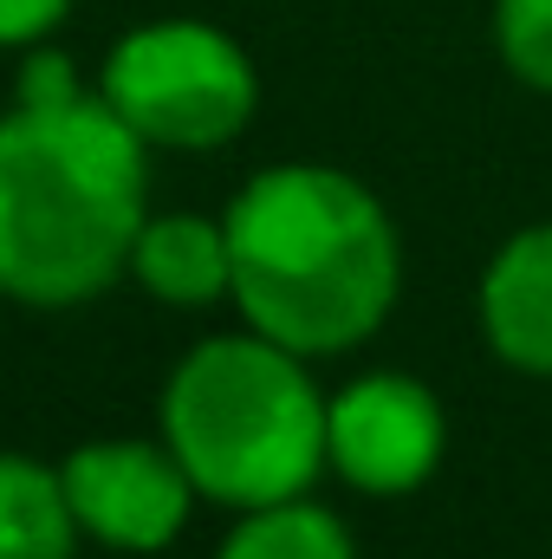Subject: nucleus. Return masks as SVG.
<instances>
[{"label": "nucleus", "instance_id": "1", "mask_svg": "<svg viewBox=\"0 0 552 559\" xmlns=\"http://www.w3.org/2000/svg\"><path fill=\"white\" fill-rule=\"evenodd\" d=\"M149 222V143L72 92L0 111V293L39 312L85 306L131 274Z\"/></svg>", "mask_w": 552, "mask_h": 559}, {"label": "nucleus", "instance_id": "2", "mask_svg": "<svg viewBox=\"0 0 552 559\" xmlns=\"http://www.w3.org/2000/svg\"><path fill=\"white\" fill-rule=\"evenodd\" d=\"M228 299L299 358L364 345L404 286V241L377 189L332 163H274L228 202Z\"/></svg>", "mask_w": 552, "mask_h": 559}, {"label": "nucleus", "instance_id": "3", "mask_svg": "<svg viewBox=\"0 0 552 559\" xmlns=\"http://www.w3.org/2000/svg\"><path fill=\"white\" fill-rule=\"evenodd\" d=\"M325 404L305 358L267 332L202 338L163 384V442L189 468L202 501L235 514L305 495L325 462Z\"/></svg>", "mask_w": 552, "mask_h": 559}, {"label": "nucleus", "instance_id": "4", "mask_svg": "<svg viewBox=\"0 0 552 559\" xmlns=\"http://www.w3.org/2000/svg\"><path fill=\"white\" fill-rule=\"evenodd\" d=\"M105 105L149 150H221L261 105L254 59L208 20H149L105 52Z\"/></svg>", "mask_w": 552, "mask_h": 559}, {"label": "nucleus", "instance_id": "5", "mask_svg": "<svg viewBox=\"0 0 552 559\" xmlns=\"http://www.w3.org/2000/svg\"><path fill=\"white\" fill-rule=\"evenodd\" d=\"M59 481L79 534H92L111 554H163L195 508V481L176 462V449L143 436H105L72 449L59 462Z\"/></svg>", "mask_w": 552, "mask_h": 559}, {"label": "nucleus", "instance_id": "6", "mask_svg": "<svg viewBox=\"0 0 552 559\" xmlns=\"http://www.w3.org/2000/svg\"><path fill=\"white\" fill-rule=\"evenodd\" d=\"M448 423L410 371H371L325 404V462L358 495H410L435 475Z\"/></svg>", "mask_w": 552, "mask_h": 559}, {"label": "nucleus", "instance_id": "7", "mask_svg": "<svg viewBox=\"0 0 552 559\" xmlns=\"http://www.w3.org/2000/svg\"><path fill=\"white\" fill-rule=\"evenodd\" d=\"M481 338L514 371L552 378V222L520 228L481 274Z\"/></svg>", "mask_w": 552, "mask_h": 559}, {"label": "nucleus", "instance_id": "8", "mask_svg": "<svg viewBox=\"0 0 552 559\" xmlns=\"http://www.w3.org/2000/svg\"><path fill=\"white\" fill-rule=\"evenodd\" d=\"M131 274L163 306H215L235 286L228 261V222L208 215H149L131 254Z\"/></svg>", "mask_w": 552, "mask_h": 559}, {"label": "nucleus", "instance_id": "9", "mask_svg": "<svg viewBox=\"0 0 552 559\" xmlns=\"http://www.w3.org/2000/svg\"><path fill=\"white\" fill-rule=\"evenodd\" d=\"M79 521L59 468L0 449V559H72Z\"/></svg>", "mask_w": 552, "mask_h": 559}, {"label": "nucleus", "instance_id": "10", "mask_svg": "<svg viewBox=\"0 0 552 559\" xmlns=\"http://www.w3.org/2000/svg\"><path fill=\"white\" fill-rule=\"evenodd\" d=\"M215 559H358V547L332 508H319L312 495H292V501L248 508L241 527L215 547Z\"/></svg>", "mask_w": 552, "mask_h": 559}, {"label": "nucleus", "instance_id": "11", "mask_svg": "<svg viewBox=\"0 0 552 559\" xmlns=\"http://www.w3.org/2000/svg\"><path fill=\"white\" fill-rule=\"evenodd\" d=\"M494 46L520 85L552 92V0H494Z\"/></svg>", "mask_w": 552, "mask_h": 559}, {"label": "nucleus", "instance_id": "12", "mask_svg": "<svg viewBox=\"0 0 552 559\" xmlns=\"http://www.w3.org/2000/svg\"><path fill=\"white\" fill-rule=\"evenodd\" d=\"M72 92H79L72 59L26 46V66H20V79H13V98H20V105H52V98H72Z\"/></svg>", "mask_w": 552, "mask_h": 559}, {"label": "nucleus", "instance_id": "13", "mask_svg": "<svg viewBox=\"0 0 552 559\" xmlns=\"http://www.w3.org/2000/svg\"><path fill=\"white\" fill-rule=\"evenodd\" d=\"M65 13L72 0H0V46H39Z\"/></svg>", "mask_w": 552, "mask_h": 559}]
</instances>
